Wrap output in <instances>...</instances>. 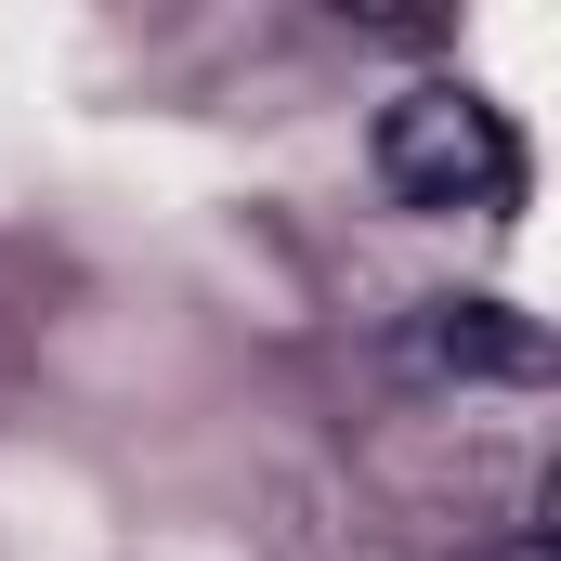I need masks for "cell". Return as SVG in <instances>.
Segmentation results:
<instances>
[{"mask_svg":"<svg viewBox=\"0 0 561 561\" xmlns=\"http://www.w3.org/2000/svg\"><path fill=\"white\" fill-rule=\"evenodd\" d=\"M483 561H549V536H510V549H483Z\"/></svg>","mask_w":561,"mask_h":561,"instance_id":"3","label":"cell"},{"mask_svg":"<svg viewBox=\"0 0 561 561\" xmlns=\"http://www.w3.org/2000/svg\"><path fill=\"white\" fill-rule=\"evenodd\" d=\"M405 353L431 379H549V327L510 313V300H419Z\"/></svg>","mask_w":561,"mask_h":561,"instance_id":"2","label":"cell"},{"mask_svg":"<svg viewBox=\"0 0 561 561\" xmlns=\"http://www.w3.org/2000/svg\"><path fill=\"white\" fill-rule=\"evenodd\" d=\"M379 183L405 209H496L523 183V157H510V118L470 79H419V92L379 105Z\"/></svg>","mask_w":561,"mask_h":561,"instance_id":"1","label":"cell"}]
</instances>
